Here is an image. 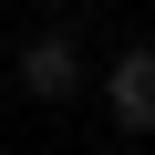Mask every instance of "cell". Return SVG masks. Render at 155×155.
I'll return each instance as SVG.
<instances>
[{
    "label": "cell",
    "mask_w": 155,
    "mask_h": 155,
    "mask_svg": "<svg viewBox=\"0 0 155 155\" xmlns=\"http://www.w3.org/2000/svg\"><path fill=\"white\" fill-rule=\"evenodd\" d=\"M83 72H93V62H83V41H72L62 21H41V31L11 52V83H21L31 104H83Z\"/></svg>",
    "instance_id": "6da1fadb"
},
{
    "label": "cell",
    "mask_w": 155,
    "mask_h": 155,
    "mask_svg": "<svg viewBox=\"0 0 155 155\" xmlns=\"http://www.w3.org/2000/svg\"><path fill=\"white\" fill-rule=\"evenodd\" d=\"M93 83H104L114 134H155V41H124L114 62H93Z\"/></svg>",
    "instance_id": "7a4b0ae2"
}]
</instances>
